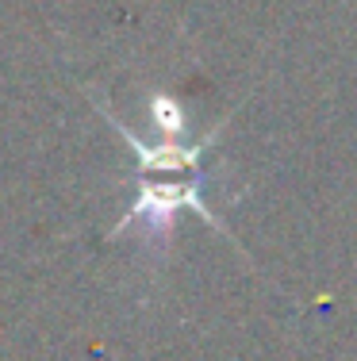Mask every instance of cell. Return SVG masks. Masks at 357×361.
<instances>
[{
    "mask_svg": "<svg viewBox=\"0 0 357 361\" xmlns=\"http://www.w3.org/2000/svg\"><path fill=\"white\" fill-rule=\"evenodd\" d=\"M200 185H203V177H192V180H142L139 196L131 200V208L123 212V219L115 223L112 235H123L127 227H142L150 243H165L169 231H173L177 212H196L200 219H208L215 231H223V235L231 238V231H227L215 212L203 204Z\"/></svg>",
    "mask_w": 357,
    "mask_h": 361,
    "instance_id": "6da1fadb",
    "label": "cell"
},
{
    "mask_svg": "<svg viewBox=\"0 0 357 361\" xmlns=\"http://www.w3.org/2000/svg\"><path fill=\"white\" fill-rule=\"evenodd\" d=\"M150 111H154V127L161 131V139H177L184 131V111L173 97H154L150 100Z\"/></svg>",
    "mask_w": 357,
    "mask_h": 361,
    "instance_id": "3957f363",
    "label": "cell"
},
{
    "mask_svg": "<svg viewBox=\"0 0 357 361\" xmlns=\"http://www.w3.org/2000/svg\"><path fill=\"white\" fill-rule=\"evenodd\" d=\"M100 108H104V104H100ZM104 116H108V123H112V131H119V139L131 146L134 161H139V173H150V177H154V173H196L203 150H208V146L219 139V131H223V123H219L215 131H208L196 146H181L177 139H161L158 146H150V142H142L134 131H127L123 119L112 116L108 108H104Z\"/></svg>",
    "mask_w": 357,
    "mask_h": 361,
    "instance_id": "7a4b0ae2",
    "label": "cell"
}]
</instances>
